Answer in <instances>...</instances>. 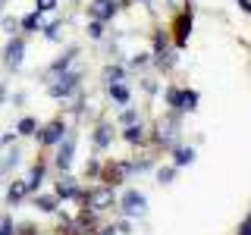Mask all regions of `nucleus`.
<instances>
[{"mask_svg": "<svg viewBox=\"0 0 251 235\" xmlns=\"http://www.w3.org/2000/svg\"><path fill=\"white\" fill-rule=\"evenodd\" d=\"M0 100H3V88H0Z\"/></svg>", "mask_w": 251, "mask_h": 235, "instance_id": "37", "label": "nucleus"}, {"mask_svg": "<svg viewBox=\"0 0 251 235\" xmlns=\"http://www.w3.org/2000/svg\"><path fill=\"white\" fill-rule=\"evenodd\" d=\"M35 207L44 210V213H53V210H57V198H53V194H41V198L35 201Z\"/></svg>", "mask_w": 251, "mask_h": 235, "instance_id": "14", "label": "nucleus"}, {"mask_svg": "<svg viewBox=\"0 0 251 235\" xmlns=\"http://www.w3.org/2000/svg\"><path fill=\"white\" fill-rule=\"evenodd\" d=\"M113 232H116V229H107V232H104V235H113Z\"/></svg>", "mask_w": 251, "mask_h": 235, "instance_id": "36", "label": "nucleus"}, {"mask_svg": "<svg viewBox=\"0 0 251 235\" xmlns=\"http://www.w3.org/2000/svg\"><path fill=\"white\" fill-rule=\"evenodd\" d=\"M123 122H129V125L135 122V110H126V113H123Z\"/></svg>", "mask_w": 251, "mask_h": 235, "instance_id": "32", "label": "nucleus"}, {"mask_svg": "<svg viewBox=\"0 0 251 235\" xmlns=\"http://www.w3.org/2000/svg\"><path fill=\"white\" fill-rule=\"evenodd\" d=\"M25 191H28V182H13L10 191H6V201H10V204L22 201V198H25Z\"/></svg>", "mask_w": 251, "mask_h": 235, "instance_id": "11", "label": "nucleus"}, {"mask_svg": "<svg viewBox=\"0 0 251 235\" xmlns=\"http://www.w3.org/2000/svg\"><path fill=\"white\" fill-rule=\"evenodd\" d=\"M173 41H176V47H185L188 44V35H192V10H179L176 16H173Z\"/></svg>", "mask_w": 251, "mask_h": 235, "instance_id": "1", "label": "nucleus"}, {"mask_svg": "<svg viewBox=\"0 0 251 235\" xmlns=\"http://www.w3.org/2000/svg\"><path fill=\"white\" fill-rule=\"evenodd\" d=\"M41 179H44V163H35V166H31V179H28V191H35V188L41 185Z\"/></svg>", "mask_w": 251, "mask_h": 235, "instance_id": "15", "label": "nucleus"}, {"mask_svg": "<svg viewBox=\"0 0 251 235\" xmlns=\"http://www.w3.org/2000/svg\"><path fill=\"white\" fill-rule=\"evenodd\" d=\"M63 132H66V125H63L60 119H53V122H47L41 132H38V141L41 144H57V141L63 138Z\"/></svg>", "mask_w": 251, "mask_h": 235, "instance_id": "6", "label": "nucleus"}, {"mask_svg": "<svg viewBox=\"0 0 251 235\" xmlns=\"http://www.w3.org/2000/svg\"><path fill=\"white\" fill-rule=\"evenodd\" d=\"M88 35H91V38H100V35H104V25H100V22L94 19L91 25H88Z\"/></svg>", "mask_w": 251, "mask_h": 235, "instance_id": "26", "label": "nucleus"}, {"mask_svg": "<svg viewBox=\"0 0 251 235\" xmlns=\"http://www.w3.org/2000/svg\"><path fill=\"white\" fill-rule=\"evenodd\" d=\"M75 88H78V72H69V75L57 78V85H50V97H66Z\"/></svg>", "mask_w": 251, "mask_h": 235, "instance_id": "5", "label": "nucleus"}, {"mask_svg": "<svg viewBox=\"0 0 251 235\" xmlns=\"http://www.w3.org/2000/svg\"><path fill=\"white\" fill-rule=\"evenodd\" d=\"M170 3L176 6V13H179V10H188V3H185V0H170Z\"/></svg>", "mask_w": 251, "mask_h": 235, "instance_id": "34", "label": "nucleus"}, {"mask_svg": "<svg viewBox=\"0 0 251 235\" xmlns=\"http://www.w3.org/2000/svg\"><path fill=\"white\" fill-rule=\"evenodd\" d=\"M19 235H38V229H35V226H28V223H25V226L19 229Z\"/></svg>", "mask_w": 251, "mask_h": 235, "instance_id": "31", "label": "nucleus"}, {"mask_svg": "<svg viewBox=\"0 0 251 235\" xmlns=\"http://www.w3.org/2000/svg\"><path fill=\"white\" fill-rule=\"evenodd\" d=\"M3 28L10 31V35H13V31H16V19H13V16H3Z\"/></svg>", "mask_w": 251, "mask_h": 235, "instance_id": "29", "label": "nucleus"}, {"mask_svg": "<svg viewBox=\"0 0 251 235\" xmlns=\"http://www.w3.org/2000/svg\"><path fill=\"white\" fill-rule=\"evenodd\" d=\"M126 172H129V163H104V166H100V182L113 188V185L123 182Z\"/></svg>", "mask_w": 251, "mask_h": 235, "instance_id": "3", "label": "nucleus"}, {"mask_svg": "<svg viewBox=\"0 0 251 235\" xmlns=\"http://www.w3.org/2000/svg\"><path fill=\"white\" fill-rule=\"evenodd\" d=\"M145 207H148V201H145V194H141V191H126L123 194V213L126 216H141V213H145Z\"/></svg>", "mask_w": 251, "mask_h": 235, "instance_id": "4", "label": "nucleus"}, {"mask_svg": "<svg viewBox=\"0 0 251 235\" xmlns=\"http://www.w3.org/2000/svg\"><path fill=\"white\" fill-rule=\"evenodd\" d=\"M31 132H35V119H31V116H25V119L19 122V135H31Z\"/></svg>", "mask_w": 251, "mask_h": 235, "instance_id": "21", "label": "nucleus"}, {"mask_svg": "<svg viewBox=\"0 0 251 235\" xmlns=\"http://www.w3.org/2000/svg\"><path fill=\"white\" fill-rule=\"evenodd\" d=\"M85 172H88V176H98V172H100V166H98L94 160H88V166H85Z\"/></svg>", "mask_w": 251, "mask_h": 235, "instance_id": "30", "label": "nucleus"}, {"mask_svg": "<svg viewBox=\"0 0 251 235\" xmlns=\"http://www.w3.org/2000/svg\"><path fill=\"white\" fill-rule=\"evenodd\" d=\"M85 207H91V210H107V207H113V188H110V185H100V188H94V191H88Z\"/></svg>", "mask_w": 251, "mask_h": 235, "instance_id": "2", "label": "nucleus"}, {"mask_svg": "<svg viewBox=\"0 0 251 235\" xmlns=\"http://www.w3.org/2000/svg\"><path fill=\"white\" fill-rule=\"evenodd\" d=\"M38 16H41V13H31V16H25V19H22V28H38Z\"/></svg>", "mask_w": 251, "mask_h": 235, "instance_id": "25", "label": "nucleus"}, {"mask_svg": "<svg viewBox=\"0 0 251 235\" xmlns=\"http://www.w3.org/2000/svg\"><path fill=\"white\" fill-rule=\"evenodd\" d=\"M22 53H25V44H22L19 38H16V41H10V44H6V53H3V57H6V66L16 69V66L22 63Z\"/></svg>", "mask_w": 251, "mask_h": 235, "instance_id": "8", "label": "nucleus"}, {"mask_svg": "<svg viewBox=\"0 0 251 235\" xmlns=\"http://www.w3.org/2000/svg\"><path fill=\"white\" fill-rule=\"evenodd\" d=\"M75 229L82 232V235H94V229H98V219H94V213H91V207H82L78 210V216H75Z\"/></svg>", "mask_w": 251, "mask_h": 235, "instance_id": "7", "label": "nucleus"}, {"mask_svg": "<svg viewBox=\"0 0 251 235\" xmlns=\"http://www.w3.org/2000/svg\"><path fill=\"white\" fill-rule=\"evenodd\" d=\"M0 235H16V232H13V223H10V219H3V223H0Z\"/></svg>", "mask_w": 251, "mask_h": 235, "instance_id": "28", "label": "nucleus"}, {"mask_svg": "<svg viewBox=\"0 0 251 235\" xmlns=\"http://www.w3.org/2000/svg\"><path fill=\"white\" fill-rule=\"evenodd\" d=\"M173 176H176V172H173L170 166H167V169H160V172H157V179H160V182H173Z\"/></svg>", "mask_w": 251, "mask_h": 235, "instance_id": "27", "label": "nucleus"}, {"mask_svg": "<svg viewBox=\"0 0 251 235\" xmlns=\"http://www.w3.org/2000/svg\"><path fill=\"white\" fill-rule=\"evenodd\" d=\"M126 141H129V144H141V141H145V129H141V125H129V129H126Z\"/></svg>", "mask_w": 251, "mask_h": 235, "instance_id": "16", "label": "nucleus"}, {"mask_svg": "<svg viewBox=\"0 0 251 235\" xmlns=\"http://www.w3.org/2000/svg\"><path fill=\"white\" fill-rule=\"evenodd\" d=\"M75 179H63V182H57V198H75Z\"/></svg>", "mask_w": 251, "mask_h": 235, "instance_id": "12", "label": "nucleus"}, {"mask_svg": "<svg viewBox=\"0 0 251 235\" xmlns=\"http://www.w3.org/2000/svg\"><path fill=\"white\" fill-rule=\"evenodd\" d=\"M239 235H251V216L242 223V229H239Z\"/></svg>", "mask_w": 251, "mask_h": 235, "instance_id": "33", "label": "nucleus"}, {"mask_svg": "<svg viewBox=\"0 0 251 235\" xmlns=\"http://www.w3.org/2000/svg\"><path fill=\"white\" fill-rule=\"evenodd\" d=\"M239 6H242V10H245V13L251 16V0H239Z\"/></svg>", "mask_w": 251, "mask_h": 235, "instance_id": "35", "label": "nucleus"}, {"mask_svg": "<svg viewBox=\"0 0 251 235\" xmlns=\"http://www.w3.org/2000/svg\"><path fill=\"white\" fill-rule=\"evenodd\" d=\"M35 3H38V13H50L57 6V0H35Z\"/></svg>", "mask_w": 251, "mask_h": 235, "instance_id": "24", "label": "nucleus"}, {"mask_svg": "<svg viewBox=\"0 0 251 235\" xmlns=\"http://www.w3.org/2000/svg\"><path fill=\"white\" fill-rule=\"evenodd\" d=\"M113 78H123V69H120V66H110V69H104V82H113Z\"/></svg>", "mask_w": 251, "mask_h": 235, "instance_id": "23", "label": "nucleus"}, {"mask_svg": "<svg viewBox=\"0 0 251 235\" xmlns=\"http://www.w3.org/2000/svg\"><path fill=\"white\" fill-rule=\"evenodd\" d=\"M110 138H113V129H110V125H100V129L94 132V144H98V147H107Z\"/></svg>", "mask_w": 251, "mask_h": 235, "instance_id": "13", "label": "nucleus"}, {"mask_svg": "<svg viewBox=\"0 0 251 235\" xmlns=\"http://www.w3.org/2000/svg\"><path fill=\"white\" fill-rule=\"evenodd\" d=\"M73 53H75V50H69V53H66V57H60L57 63H53V72H63V69H66V66H69V60H73Z\"/></svg>", "mask_w": 251, "mask_h": 235, "instance_id": "22", "label": "nucleus"}, {"mask_svg": "<svg viewBox=\"0 0 251 235\" xmlns=\"http://www.w3.org/2000/svg\"><path fill=\"white\" fill-rule=\"evenodd\" d=\"M198 107V94L195 91H182V104H179V110H195Z\"/></svg>", "mask_w": 251, "mask_h": 235, "instance_id": "18", "label": "nucleus"}, {"mask_svg": "<svg viewBox=\"0 0 251 235\" xmlns=\"http://www.w3.org/2000/svg\"><path fill=\"white\" fill-rule=\"evenodd\" d=\"M195 160V151H188V147H179L176 151V166H185V163Z\"/></svg>", "mask_w": 251, "mask_h": 235, "instance_id": "19", "label": "nucleus"}, {"mask_svg": "<svg viewBox=\"0 0 251 235\" xmlns=\"http://www.w3.org/2000/svg\"><path fill=\"white\" fill-rule=\"evenodd\" d=\"M110 94H113V100H120V104H126V100H129V88H126V85H110Z\"/></svg>", "mask_w": 251, "mask_h": 235, "instance_id": "17", "label": "nucleus"}, {"mask_svg": "<svg viewBox=\"0 0 251 235\" xmlns=\"http://www.w3.org/2000/svg\"><path fill=\"white\" fill-rule=\"evenodd\" d=\"M113 13H116V3H113V0H94V3H91V16H94L98 22L110 19Z\"/></svg>", "mask_w": 251, "mask_h": 235, "instance_id": "9", "label": "nucleus"}, {"mask_svg": "<svg viewBox=\"0 0 251 235\" xmlns=\"http://www.w3.org/2000/svg\"><path fill=\"white\" fill-rule=\"evenodd\" d=\"M167 100H170V107L179 110V104H182V91H179V88H167Z\"/></svg>", "mask_w": 251, "mask_h": 235, "instance_id": "20", "label": "nucleus"}, {"mask_svg": "<svg viewBox=\"0 0 251 235\" xmlns=\"http://www.w3.org/2000/svg\"><path fill=\"white\" fill-rule=\"evenodd\" d=\"M73 151H75V141L66 138V144H63L60 154H57V166L60 169H69V163H73Z\"/></svg>", "mask_w": 251, "mask_h": 235, "instance_id": "10", "label": "nucleus"}]
</instances>
